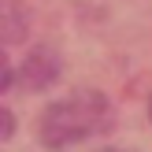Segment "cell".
Instances as JSON below:
<instances>
[{"label":"cell","mask_w":152,"mask_h":152,"mask_svg":"<svg viewBox=\"0 0 152 152\" xmlns=\"http://www.w3.org/2000/svg\"><path fill=\"white\" fill-rule=\"evenodd\" d=\"M108 126V100L100 93H74L67 100L52 104L41 115V141L48 148H67L74 141L89 137V134Z\"/></svg>","instance_id":"cell-1"},{"label":"cell","mask_w":152,"mask_h":152,"mask_svg":"<svg viewBox=\"0 0 152 152\" xmlns=\"http://www.w3.org/2000/svg\"><path fill=\"white\" fill-rule=\"evenodd\" d=\"M11 134H15V119H11V111H7V108H0V141L11 137Z\"/></svg>","instance_id":"cell-2"},{"label":"cell","mask_w":152,"mask_h":152,"mask_svg":"<svg viewBox=\"0 0 152 152\" xmlns=\"http://www.w3.org/2000/svg\"><path fill=\"white\" fill-rule=\"evenodd\" d=\"M11 78H15V74H11V63H7V56L0 52V93L11 86Z\"/></svg>","instance_id":"cell-3"},{"label":"cell","mask_w":152,"mask_h":152,"mask_svg":"<svg viewBox=\"0 0 152 152\" xmlns=\"http://www.w3.org/2000/svg\"><path fill=\"white\" fill-rule=\"evenodd\" d=\"M148 119H152V96H148Z\"/></svg>","instance_id":"cell-4"},{"label":"cell","mask_w":152,"mask_h":152,"mask_svg":"<svg viewBox=\"0 0 152 152\" xmlns=\"http://www.w3.org/2000/svg\"><path fill=\"white\" fill-rule=\"evenodd\" d=\"M100 152H119V148H100Z\"/></svg>","instance_id":"cell-5"}]
</instances>
